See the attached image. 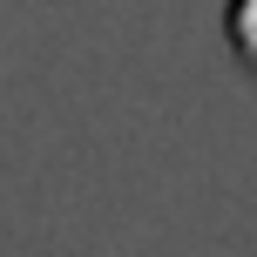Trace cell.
<instances>
[{
  "instance_id": "1",
  "label": "cell",
  "mask_w": 257,
  "mask_h": 257,
  "mask_svg": "<svg viewBox=\"0 0 257 257\" xmlns=\"http://www.w3.org/2000/svg\"><path fill=\"white\" fill-rule=\"evenodd\" d=\"M223 41H230L237 68L257 75V0H230V7H223Z\"/></svg>"
}]
</instances>
